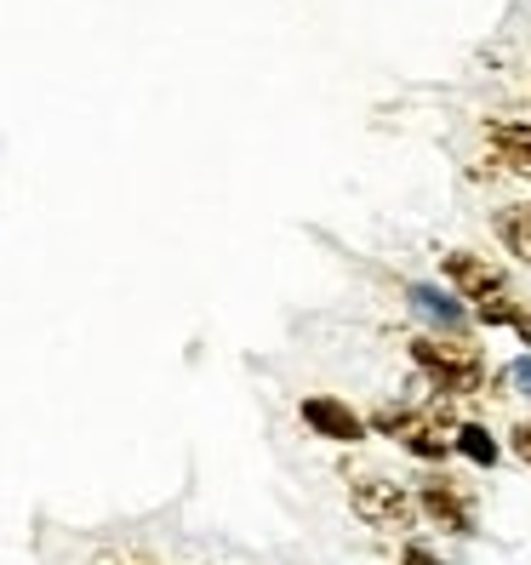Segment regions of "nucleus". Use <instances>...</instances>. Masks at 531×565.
<instances>
[{"mask_svg":"<svg viewBox=\"0 0 531 565\" xmlns=\"http://www.w3.org/2000/svg\"><path fill=\"white\" fill-rule=\"evenodd\" d=\"M412 365L446 394H480L486 388V354L469 343V338H435V331H423L412 338Z\"/></svg>","mask_w":531,"mask_h":565,"instance_id":"obj_1","label":"nucleus"},{"mask_svg":"<svg viewBox=\"0 0 531 565\" xmlns=\"http://www.w3.org/2000/svg\"><path fill=\"white\" fill-rule=\"evenodd\" d=\"M452 428L440 412H412V406H378L367 417V435H389L401 451H412L417 462H446L452 451Z\"/></svg>","mask_w":531,"mask_h":565,"instance_id":"obj_2","label":"nucleus"},{"mask_svg":"<svg viewBox=\"0 0 531 565\" xmlns=\"http://www.w3.org/2000/svg\"><path fill=\"white\" fill-rule=\"evenodd\" d=\"M349 514L372 531H412L417 503L406 486H394L389 475H349Z\"/></svg>","mask_w":531,"mask_h":565,"instance_id":"obj_3","label":"nucleus"},{"mask_svg":"<svg viewBox=\"0 0 531 565\" xmlns=\"http://www.w3.org/2000/svg\"><path fill=\"white\" fill-rule=\"evenodd\" d=\"M297 417H304L309 435H320L331 446H360L367 440V417H360L349 401H338V394H304V401H297Z\"/></svg>","mask_w":531,"mask_h":565,"instance_id":"obj_4","label":"nucleus"},{"mask_svg":"<svg viewBox=\"0 0 531 565\" xmlns=\"http://www.w3.org/2000/svg\"><path fill=\"white\" fill-rule=\"evenodd\" d=\"M412 503H417V514L428 520V525H440V531H452V537H475V503H469V497H463L446 475H435V480H423L417 486V497H412Z\"/></svg>","mask_w":531,"mask_h":565,"instance_id":"obj_5","label":"nucleus"},{"mask_svg":"<svg viewBox=\"0 0 531 565\" xmlns=\"http://www.w3.org/2000/svg\"><path fill=\"white\" fill-rule=\"evenodd\" d=\"M440 275H446V286H452L457 303H463V297H469V303H486V297L514 291L509 275H503V269H491L480 252H446V257H440Z\"/></svg>","mask_w":531,"mask_h":565,"instance_id":"obj_6","label":"nucleus"},{"mask_svg":"<svg viewBox=\"0 0 531 565\" xmlns=\"http://www.w3.org/2000/svg\"><path fill=\"white\" fill-rule=\"evenodd\" d=\"M406 303H412V315L417 320H428L435 331H446V338H469V303H457L452 291H440V286H406Z\"/></svg>","mask_w":531,"mask_h":565,"instance_id":"obj_7","label":"nucleus"},{"mask_svg":"<svg viewBox=\"0 0 531 565\" xmlns=\"http://www.w3.org/2000/svg\"><path fill=\"white\" fill-rule=\"evenodd\" d=\"M486 143H491V160L503 166L509 178H525L531 183V126L497 120V126H486Z\"/></svg>","mask_w":531,"mask_h":565,"instance_id":"obj_8","label":"nucleus"},{"mask_svg":"<svg viewBox=\"0 0 531 565\" xmlns=\"http://www.w3.org/2000/svg\"><path fill=\"white\" fill-rule=\"evenodd\" d=\"M452 451H463V457L475 462V469H497V457H503V440H497L486 423H457V428H452Z\"/></svg>","mask_w":531,"mask_h":565,"instance_id":"obj_9","label":"nucleus"},{"mask_svg":"<svg viewBox=\"0 0 531 565\" xmlns=\"http://www.w3.org/2000/svg\"><path fill=\"white\" fill-rule=\"evenodd\" d=\"M497 241H503L520 263H531V206H503L497 212Z\"/></svg>","mask_w":531,"mask_h":565,"instance_id":"obj_10","label":"nucleus"},{"mask_svg":"<svg viewBox=\"0 0 531 565\" xmlns=\"http://www.w3.org/2000/svg\"><path fill=\"white\" fill-rule=\"evenodd\" d=\"M497 383H503L509 394H531V354H520V360H509L503 372H497Z\"/></svg>","mask_w":531,"mask_h":565,"instance_id":"obj_11","label":"nucleus"},{"mask_svg":"<svg viewBox=\"0 0 531 565\" xmlns=\"http://www.w3.org/2000/svg\"><path fill=\"white\" fill-rule=\"evenodd\" d=\"M401 565H446V559H440L435 548H428V543H417V537H412V543L401 548Z\"/></svg>","mask_w":531,"mask_h":565,"instance_id":"obj_12","label":"nucleus"},{"mask_svg":"<svg viewBox=\"0 0 531 565\" xmlns=\"http://www.w3.org/2000/svg\"><path fill=\"white\" fill-rule=\"evenodd\" d=\"M509 451H514L520 462H531V423H514V428H509Z\"/></svg>","mask_w":531,"mask_h":565,"instance_id":"obj_13","label":"nucleus"},{"mask_svg":"<svg viewBox=\"0 0 531 565\" xmlns=\"http://www.w3.org/2000/svg\"><path fill=\"white\" fill-rule=\"evenodd\" d=\"M509 331H514V338H520V343H525V354H531V309H520V315H514V326H509Z\"/></svg>","mask_w":531,"mask_h":565,"instance_id":"obj_14","label":"nucleus"},{"mask_svg":"<svg viewBox=\"0 0 531 565\" xmlns=\"http://www.w3.org/2000/svg\"><path fill=\"white\" fill-rule=\"evenodd\" d=\"M525 126H531V120H525Z\"/></svg>","mask_w":531,"mask_h":565,"instance_id":"obj_15","label":"nucleus"}]
</instances>
